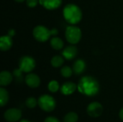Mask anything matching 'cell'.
I'll use <instances>...</instances> for the list:
<instances>
[{
	"mask_svg": "<svg viewBox=\"0 0 123 122\" xmlns=\"http://www.w3.org/2000/svg\"><path fill=\"white\" fill-rule=\"evenodd\" d=\"M65 36L66 40L69 43L72 45H75L77 44L81 40V31L80 28L74 25L68 26L66 29Z\"/></svg>",
	"mask_w": 123,
	"mask_h": 122,
	"instance_id": "4",
	"label": "cell"
},
{
	"mask_svg": "<svg viewBox=\"0 0 123 122\" xmlns=\"http://www.w3.org/2000/svg\"><path fill=\"white\" fill-rule=\"evenodd\" d=\"M63 14L65 20L71 25L79 23L82 19V12L81 9L74 4H68L66 5L63 10Z\"/></svg>",
	"mask_w": 123,
	"mask_h": 122,
	"instance_id": "2",
	"label": "cell"
},
{
	"mask_svg": "<svg viewBox=\"0 0 123 122\" xmlns=\"http://www.w3.org/2000/svg\"><path fill=\"white\" fill-rule=\"evenodd\" d=\"M57 34L58 30L56 29H53L52 30H50L46 27L43 25L36 26L32 32V35L35 39L40 42L48 41L50 38L51 35H55Z\"/></svg>",
	"mask_w": 123,
	"mask_h": 122,
	"instance_id": "3",
	"label": "cell"
},
{
	"mask_svg": "<svg viewBox=\"0 0 123 122\" xmlns=\"http://www.w3.org/2000/svg\"><path fill=\"white\" fill-rule=\"evenodd\" d=\"M38 3H40V0H26L27 6L30 8L35 7Z\"/></svg>",
	"mask_w": 123,
	"mask_h": 122,
	"instance_id": "23",
	"label": "cell"
},
{
	"mask_svg": "<svg viewBox=\"0 0 123 122\" xmlns=\"http://www.w3.org/2000/svg\"><path fill=\"white\" fill-rule=\"evenodd\" d=\"M50 43V46L54 50H61L64 45L63 41L60 37H53V38H51Z\"/></svg>",
	"mask_w": 123,
	"mask_h": 122,
	"instance_id": "16",
	"label": "cell"
},
{
	"mask_svg": "<svg viewBox=\"0 0 123 122\" xmlns=\"http://www.w3.org/2000/svg\"><path fill=\"white\" fill-rule=\"evenodd\" d=\"M25 104L27 108L33 109L38 104V101H37L36 99H35L34 97H30L25 101Z\"/></svg>",
	"mask_w": 123,
	"mask_h": 122,
	"instance_id": "21",
	"label": "cell"
},
{
	"mask_svg": "<svg viewBox=\"0 0 123 122\" xmlns=\"http://www.w3.org/2000/svg\"><path fill=\"white\" fill-rule=\"evenodd\" d=\"M104 109L101 104L99 102H92L91 103L86 109L87 114L92 118H97L100 116L103 113Z\"/></svg>",
	"mask_w": 123,
	"mask_h": 122,
	"instance_id": "7",
	"label": "cell"
},
{
	"mask_svg": "<svg viewBox=\"0 0 123 122\" xmlns=\"http://www.w3.org/2000/svg\"><path fill=\"white\" fill-rule=\"evenodd\" d=\"M48 90L52 93H55L59 89V84L56 81H51L48 83Z\"/></svg>",
	"mask_w": 123,
	"mask_h": 122,
	"instance_id": "22",
	"label": "cell"
},
{
	"mask_svg": "<svg viewBox=\"0 0 123 122\" xmlns=\"http://www.w3.org/2000/svg\"><path fill=\"white\" fill-rule=\"evenodd\" d=\"M13 77L10 72L3 70L0 73V85L1 86H6L12 81Z\"/></svg>",
	"mask_w": 123,
	"mask_h": 122,
	"instance_id": "14",
	"label": "cell"
},
{
	"mask_svg": "<svg viewBox=\"0 0 123 122\" xmlns=\"http://www.w3.org/2000/svg\"><path fill=\"white\" fill-rule=\"evenodd\" d=\"M25 81L26 84L32 88H37L40 84V78L37 74L35 73H29L27 75L25 76Z\"/></svg>",
	"mask_w": 123,
	"mask_h": 122,
	"instance_id": "9",
	"label": "cell"
},
{
	"mask_svg": "<svg viewBox=\"0 0 123 122\" xmlns=\"http://www.w3.org/2000/svg\"><path fill=\"white\" fill-rule=\"evenodd\" d=\"M36 63L33 58L30 56H23L19 61V68L24 73H30L35 68Z\"/></svg>",
	"mask_w": 123,
	"mask_h": 122,
	"instance_id": "6",
	"label": "cell"
},
{
	"mask_svg": "<svg viewBox=\"0 0 123 122\" xmlns=\"http://www.w3.org/2000/svg\"><path fill=\"white\" fill-rule=\"evenodd\" d=\"M78 54V50L76 47L74 45H69L65 47L62 52L63 57L66 60H73L76 57Z\"/></svg>",
	"mask_w": 123,
	"mask_h": 122,
	"instance_id": "11",
	"label": "cell"
},
{
	"mask_svg": "<svg viewBox=\"0 0 123 122\" xmlns=\"http://www.w3.org/2000/svg\"><path fill=\"white\" fill-rule=\"evenodd\" d=\"M77 88L83 95L94 96L99 91V84L96 78L90 76H86L79 80Z\"/></svg>",
	"mask_w": 123,
	"mask_h": 122,
	"instance_id": "1",
	"label": "cell"
},
{
	"mask_svg": "<svg viewBox=\"0 0 123 122\" xmlns=\"http://www.w3.org/2000/svg\"><path fill=\"white\" fill-rule=\"evenodd\" d=\"M9 93L4 88H0V106H4L9 101Z\"/></svg>",
	"mask_w": 123,
	"mask_h": 122,
	"instance_id": "17",
	"label": "cell"
},
{
	"mask_svg": "<svg viewBox=\"0 0 123 122\" xmlns=\"http://www.w3.org/2000/svg\"><path fill=\"white\" fill-rule=\"evenodd\" d=\"M40 4L46 9L53 10L61 5L62 0H40Z\"/></svg>",
	"mask_w": 123,
	"mask_h": 122,
	"instance_id": "10",
	"label": "cell"
},
{
	"mask_svg": "<svg viewBox=\"0 0 123 122\" xmlns=\"http://www.w3.org/2000/svg\"><path fill=\"white\" fill-rule=\"evenodd\" d=\"M37 101L40 108L46 112L53 111L56 106L55 100L50 95H43L38 99Z\"/></svg>",
	"mask_w": 123,
	"mask_h": 122,
	"instance_id": "5",
	"label": "cell"
},
{
	"mask_svg": "<svg viewBox=\"0 0 123 122\" xmlns=\"http://www.w3.org/2000/svg\"><path fill=\"white\" fill-rule=\"evenodd\" d=\"M74 71L69 66H63L61 70V76L64 78H69L72 76Z\"/></svg>",
	"mask_w": 123,
	"mask_h": 122,
	"instance_id": "20",
	"label": "cell"
},
{
	"mask_svg": "<svg viewBox=\"0 0 123 122\" xmlns=\"http://www.w3.org/2000/svg\"><path fill=\"white\" fill-rule=\"evenodd\" d=\"M73 71L76 75L82 74L86 69V63L81 59H78L75 61L73 65Z\"/></svg>",
	"mask_w": 123,
	"mask_h": 122,
	"instance_id": "15",
	"label": "cell"
},
{
	"mask_svg": "<svg viewBox=\"0 0 123 122\" xmlns=\"http://www.w3.org/2000/svg\"><path fill=\"white\" fill-rule=\"evenodd\" d=\"M50 63H51L52 66H53L54 68H59L64 63L63 57H62L61 55H55L51 59Z\"/></svg>",
	"mask_w": 123,
	"mask_h": 122,
	"instance_id": "18",
	"label": "cell"
},
{
	"mask_svg": "<svg viewBox=\"0 0 123 122\" xmlns=\"http://www.w3.org/2000/svg\"><path fill=\"white\" fill-rule=\"evenodd\" d=\"M4 117L8 122H16L22 117V111L18 109H10L4 112Z\"/></svg>",
	"mask_w": 123,
	"mask_h": 122,
	"instance_id": "8",
	"label": "cell"
},
{
	"mask_svg": "<svg viewBox=\"0 0 123 122\" xmlns=\"http://www.w3.org/2000/svg\"><path fill=\"white\" fill-rule=\"evenodd\" d=\"M78 119H79V116L76 113L69 112L65 116L63 121L64 122H77Z\"/></svg>",
	"mask_w": 123,
	"mask_h": 122,
	"instance_id": "19",
	"label": "cell"
},
{
	"mask_svg": "<svg viewBox=\"0 0 123 122\" xmlns=\"http://www.w3.org/2000/svg\"><path fill=\"white\" fill-rule=\"evenodd\" d=\"M119 116L120 118L121 119V120L123 121V108L120 111V113H119Z\"/></svg>",
	"mask_w": 123,
	"mask_h": 122,
	"instance_id": "26",
	"label": "cell"
},
{
	"mask_svg": "<svg viewBox=\"0 0 123 122\" xmlns=\"http://www.w3.org/2000/svg\"><path fill=\"white\" fill-rule=\"evenodd\" d=\"M19 122H29V121H27V120H25V119H23V120H21Z\"/></svg>",
	"mask_w": 123,
	"mask_h": 122,
	"instance_id": "28",
	"label": "cell"
},
{
	"mask_svg": "<svg viewBox=\"0 0 123 122\" xmlns=\"http://www.w3.org/2000/svg\"><path fill=\"white\" fill-rule=\"evenodd\" d=\"M76 88H77V86L74 83L68 81V82L64 83L62 85V86L61 87V92L63 95L68 96V95H71L74 93L75 91L76 90Z\"/></svg>",
	"mask_w": 123,
	"mask_h": 122,
	"instance_id": "12",
	"label": "cell"
},
{
	"mask_svg": "<svg viewBox=\"0 0 123 122\" xmlns=\"http://www.w3.org/2000/svg\"><path fill=\"white\" fill-rule=\"evenodd\" d=\"M44 122H60V121L56 119L55 117H53V116H49V117H47Z\"/></svg>",
	"mask_w": 123,
	"mask_h": 122,
	"instance_id": "24",
	"label": "cell"
},
{
	"mask_svg": "<svg viewBox=\"0 0 123 122\" xmlns=\"http://www.w3.org/2000/svg\"><path fill=\"white\" fill-rule=\"evenodd\" d=\"M12 39L9 35H4L0 39V49L1 51H7L12 47Z\"/></svg>",
	"mask_w": 123,
	"mask_h": 122,
	"instance_id": "13",
	"label": "cell"
},
{
	"mask_svg": "<svg viewBox=\"0 0 123 122\" xmlns=\"http://www.w3.org/2000/svg\"><path fill=\"white\" fill-rule=\"evenodd\" d=\"M16 2H18V3H22V2H23V1H25V0H14Z\"/></svg>",
	"mask_w": 123,
	"mask_h": 122,
	"instance_id": "27",
	"label": "cell"
},
{
	"mask_svg": "<svg viewBox=\"0 0 123 122\" xmlns=\"http://www.w3.org/2000/svg\"><path fill=\"white\" fill-rule=\"evenodd\" d=\"M14 34H15L14 30V29H10V30L9 31L8 35H9L10 37H12V36H14Z\"/></svg>",
	"mask_w": 123,
	"mask_h": 122,
	"instance_id": "25",
	"label": "cell"
}]
</instances>
